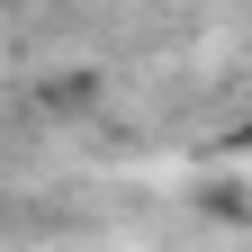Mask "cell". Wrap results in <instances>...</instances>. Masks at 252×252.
<instances>
[]
</instances>
